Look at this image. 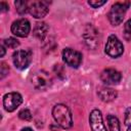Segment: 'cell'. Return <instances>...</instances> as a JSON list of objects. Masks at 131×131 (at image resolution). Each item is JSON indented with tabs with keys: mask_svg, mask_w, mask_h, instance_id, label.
<instances>
[{
	"mask_svg": "<svg viewBox=\"0 0 131 131\" xmlns=\"http://www.w3.org/2000/svg\"><path fill=\"white\" fill-rule=\"evenodd\" d=\"M52 116L61 128L63 129H69L73 125V118H72V113L70 108L62 103L55 104L52 108Z\"/></svg>",
	"mask_w": 131,
	"mask_h": 131,
	"instance_id": "cell-1",
	"label": "cell"
},
{
	"mask_svg": "<svg viewBox=\"0 0 131 131\" xmlns=\"http://www.w3.org/2000/svg\"><path fill=\"white\" fill-rule=\"evenodd\" d=\"M129 6H130L129 1L115 3L112 6V8H111V10L108 11V14H107L110 23L113 26H119L123 21V18L125 16V13H126Z\"/></svg>",
	"mask_w": 131,
	"mask_h": 131,
	"instance_id": "cell-2",
	"label": "cell"
},
{
	"mask_svg": "<svg viewBox=\"0 0 131 131\" xmlns=\"http://www.w3.org/2000/svg\"><path fill=\"white\" fill-rule=\"evenodd\" d=\"M32 84L36 89L39 90H46L52 83V78L50 74L46 71H38L33 74L31 78Z\"/></svg>",
	"mask_w": 131,
	"mask_h": 131,
	"instance_id": "cell-3",
	"label": "cell"
},
{
	"mask_svg": "<svg viewBox=\"0 0 131 131\" xmlns=\"http://www.w3.org/2000/svg\"><path fill=\"white\" fill-rule=\"evenodd\" d=\"M124 52V46L122 42L115 36L111 35L107 38L106 44H105V53L111 57H119Z\"/></svg>",
	"mask_w": 131,
	"mask_h": 131,
	"instance_id": "cell-4",
	"label": "cell"
},
{
	"mask_svg": "<svg viewBox=\"0 0 131 131\" xmlns=\"http://www.w3.org/2000/svg\"><path fill=\"white\" fill-rule=\"evenodd\" d=\"M12 60L15 68H17L18 70H25L30 66L32 61V52L25 49L16 50L12 54Z\"/></svg>",
	"mask_w": 131,
	"mask_h": 131,
	"instance_id": "cell-5",
	"label": "cell"
},
{
	"mask_svg": "<svg viewBox=\"0 0 131 131\" xmlns=\"http://www.w3.org/2000/svg\"><path fill=\"white\" fill-rule=\"evenodd\" d=\"M28 4L30 14L36 18H42L48 13L49 7L47 1H33L28 2Z\"/></svg>",
	"mask_w": 131,
	"mask_h": 131,
	"instance_id": "cell-6",
	"label": "cell"
},
{
	"mask_svg": "<svg viewBox=\"0 0 131 131\" xmlns=\"http://www.w3.org/2000/svg\"><path fill=\"white\" fill-rule=\"evenodd\" d=\"M62 58H63V61L72 68H78L82 62V54L79 51L74 50L72 48L63 49Z\"/></svg>",
	"mask_w": 131,
	"mask_h": 131,
	"instance_id": "cell-7",
	"label": "cell"
},
{
	"mask_svg": "<svg viewBox=\"0 0 131 131\" xmlns=\"http://www.w3.org/2000/svg\"><path fill=\"white\" fill-rule=\"evenodd\" d=\"M23 102V97L17 92H10L3 97V106L7 112H13Z\"/></svg>",
	"mask_w": 131,
	"mask_h": 131,
	"instance_id": "cell-8",
	"label": "cell"
},
{
	"mask_svg": "<svg viewBox=\"0 0 131 131\" xmlns=\"http://www.w3.org/2000/svg\"><path fill=\"white\" fill-rule=\"evenodd\" d=\"M31 31V25L28 19L26 18H19L12 23L11 25V32L13 35L17 37L25 38L29 35Z\"/></svg>",
	"mask_w": 131,
	"mask_h": 131,
	"instance_id": "cell-9",
	"label": "cell"
},
{
	"mask_svg": "<svg viewBox=\"0 0 131 131\" xmlns=\"http://www.w3.org/2000/svg\"><path fill=\"white\" fill-rule=\"evenodd\" d=\"M100 79L106 85H116L121 81L122 75L115 69H105L100 74Z\"/></svg>",
	"mask_w": 131,
	"mask_h": 131,
	"instance_id": "cell-10",
	"label": "cell"
},
{
	"mask_svg": "<svg viewBox=\"0 0 131 131\" xmlns=\"http://www.w3.org/2000/svg\"><path fill=\"white\" fill-rule=\"evenodd\" d=\"M89 124L92 131H106L99 110H93L89 115Z\"/></svg>",
	"mask_w": 131,
	"mask_h": 131,
	"instance_id": "cell-11",
	"label": "cell"
},
{
	"mask_svg": "<svg viewBox=\"0 0 131 131\" xmlns=\"http://www.w3.org/2000/svg\"><path fill=\"white\" fill-rule=\"evenodd\" d=\"M83 38L87 46L90 48H96V46L98 45V32L91 25L87 26L86 30L84 31Z\"/></svg>",
	"mask_w": 131,
	"mask_h": 131,
	"instance_id": "cell-12",
	"label": "cell"
},
{
	"mask_svg": "<svg viewBox=\"0 0 131 131\" xmlns=\"http://www.w3.org/2000/svg\"><path fill=\"white\" fill-rule=\"evenodd\" d=\"M97 93H98L99 98L104 102H110V101L115 100L118 95L116 90H114L112 88H107V87H103V88L99 89Z\"/></svg>",
	"mask_w": 131,
	"mask_h": 131,
	"instance_id": "cell-13",
	"label": "cell"
},
{
	"mask_svg": "<svg viewBox=\"0 0 131 131\" xmlns=\"http://www.w3.org/2000/svg\"><path fill=\"white\" fill-rule=\"evenodd\" d=\"M49 28L48 26L45 24V23H37L35 28H34V36L40 40H43L45 38V36L47 35V32H48Z\"/></svg>",
	"mask_w": 131,
	"mask_h": 131,
	"instance_id": "cell-14",
	"label": "cell"
},
{
	"mask_svg": "<svg viewBox=\"0 0 131 131\" xmlns=\"http://www.w3.org/2000/svg\"><path fill=\"white\" fill-rule=\"evenodd\" d=\"M106 119H107V125H108V128L111 131H120L121 130L120 122L117 117H115L114 115H108Z\"/></svg>",
	"mask_w": 131,
	"mask_h": 131,
	"instance_id": "cell-15",
	"label": "cell"
},
{
	"mask_svg": "<svg viewBox=\"0 0 131 131\" xmlns=\"http://www.w3.org/2000/svg\"><path fill=\"white\" fill-rule=\"evenodd\" d=\"M14 4L19 14H25L29 11V4L27 1H16Z\"/></svg>",
	"mask_w": 131,
	"mask_h": 131,
	"instance_id": "cell-16",
	"label": "cell"
},
{
	"mask_svg": "<svg viewBox=\"0 0 131 131\" xmlns=\"http://www.w3.org/2000/svg\"><path fill=\"white\" fill-rule=\"evenodd\" d=\"M3 44H4V46L7 47V48H12V49H14V48H16V47L19 45V42H18L15 38L10 37V38H7V39L3 40Z\"/></svg>",
	"mask_w": 131,
	"mask_h": 131,
	"instance_id": "cell-17",
	"label": "cell"
},
{
	"mask_svg": "<svg viewBox=\"0 0 131 131\" xmlns=\"http://www.w3.org/2000/svg\"><path fill=\"white\" fill-rule=\"evenodd\" d=\"M18 117L24 121H30L32 119V113L28 108H24L18 113Z\"/></svg>",
	"mask_w": 131,
	"mask_h": 131,
	"instance_id": "cell-18",
	"label": "cell"
},
{
	"mask_svg": "<svg viewBox=\"0 0 131 131\" xmlns=\"http://www.w3.org/2000/svg\"><path fill=\"white\" fill-rule=\"evenodd\" d=\"M125 125L127 126V131H131V107H128L125 113Z\"/></svg>",
	"mask_w": 131,
	"mask_h": 131,
	"instance_id": "cell-19",
	"label": "cell"
},
{
	"mask_svg": "<svg viewBox=\"0 0 131 131\" xmlns=\"http://www.w3.org/2000/svg\"><path fill=\"white\" fill-rule=\"evenodd\" d=\"M105 3H106L105 0H101V1H99V0H89L88 1V4L90 6H92L93 8H98L102 5H104Z\"/></svg>",
	"mask_w": 131,
	"mask_h": 131,
	"instance_id": "cell-20",
	"label": "cell"
},
{
	"mask_svg": "<svg viewBox=\"0 0 131 131\" xmlns=\"http://www.w3.org/2000/svg\"><path fill=\"white\" fill-rule=\"evenodd\" d=\"M8 71H9L8 66L5 62H1V66H0V74H1V76H0V78L3 79L8 74Z\"/></svg>",
	"mask_w": 131,
	"mask_h": 131,
	"instance_id": "cell-21",
	"label": "cell"
},
{
	"mask_svg": "<svg viewBox=\"0 0 131 131\" xmlns=\"http://www.w3.org/2000/svg\"><path fill=\"white\" fill-rule=\"evenodd\" d=\"M124 31H125V36H126L127 38H128V37H131V18L125 24Z\"/></svg>",
	"mask_w": 131,
	"mask_h": 131,
	"instance_id": "cell-22",
	"label": "cell"
},
{
	"mask_svg": "<svg viewBox=\"0 0 131 131\" xmlns=\"http://www.w3.org/2000/svg\"><path fill=\"white\" fill-rule=\"evenodd\" d=\"M8 9H9V7H8V5H7L5 2H1V3H0V10H1L2 12L7 11Z\"/></svg>",
	"mask_w": 131,
	"mask_h": 131,
	"instance_id": "cell-23",
	"label": "cell"
},
{
	"mask_svg": "<svg viewBox=\"0 0 131 131\" xmlns=\"http://www.w3.org/2000/svg\"><path fill=\"white\" fill-rule=\"evenodd\" d=\"M0 49H1V54H0V56H1V57H3V56H4V54H5V46H4V44H3V43L1 44Z\"/></svg>",
	"mask_w": 131,
	"mask_h": 131,
	"instance_id": "cell-24",
	"label": "cell"
},
{
	"mask_svg": "<svg viewBox=\"0 0 131 131\" xmlns=\"http://www.w3.org/2000/svg\"><path fill=\"white\" fill-rule=\"evenodd\" d=\"M20 131H33V130H32L30 127H25V128H23Z\"/></svg>",
	"mask_w": 131,
	"mask_h": 131,
	"instance_id": "cell-25",
	"label": "cell"
}]
</instances>
